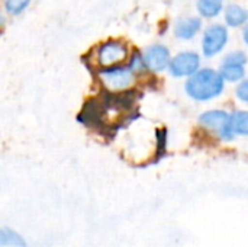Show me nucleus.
Returning <instances> with one entry per match:
<instances>
[{"mask_svg": "<svg viewBox=\"0 0 248 247\" xmlns=\"http://www.w3.org/2000/svg\"><path fill=\"white\" fill-rule=\"evenodd\" d=\"M225 90V82L218 70L199 68L185 83L186 95L196 102H211L219 98Z\"/></svg>", "mask_w": 248, "mask_h": 247, "instance_id": "1", "label": "nucleus"}, {"mask_svg": "<svg viewBox=\"0 0 248 247\" xmlns=\"http://www.w3.org/2000/svg\"><path fill=\"white\" fill-rule=\"evenodd\" d=\"M97 80L109 95H125L135 87L137 74L128 66H116L99 70Z\"/></svg>", "mask_w": 248, "mask_h": 247, "instance_id": "2", "label": "nucleus"}, {"mask_svg": "<svg viewBox=\"0 0 248 247\" xmlns=\"http://www.w3.org/2000/svg\"><path fill=\"white\" fill-rule=\"evenodd\" d=\"M199 127L219 143H231L235 140L230 127V112L225 109H208L198 116Z\"/></svg>", "mask_w": 248, "mask_h": 247, "instance_id": "3", "label": "nucleus"}, {"mask_svg": "<svg viewBox=\"0 0 248 247\" xmlns=\"http://www.w3.org/2000/svg\"><path fill=\"white\" fill-rule=\"evenodd\" d=\"M129 58V49L125 42L110 39L100 44L94 49V63L97 67L110 68L116 66H124V63Z\"/></svg>", "mask_w": 248, "mask_h": 247, "instance_id": "4", "label": "nucleus"}, {"mask_svg": "<svg viewBox=\"0 0 248 247\" xmlns=\"http://www.w3.org/2000/svg\"><path fill=\"white\" fill-rule=\"evenodd\" d=\"M248 58L246 52L243 51H234L230 52L219 68V74L227 83H240L246 79V64Z\"/></svg>", "mask_w": 248, "mask_h": 247, "instance_id": "5", "label": "nucleus"}, {"mask_svg": "<svg viewBox=\"0 0 248 247\" xmlns=\"http://www.w3.org/2000/svg\"><path fill=\"white\" fill-rule=\"evenodd\" d=\"M201 68V57L193 51H183L170 60L169 71L173 77H190Z\"/></svg>", "mask_w": 248, "mask_h": 247, "instance_id": "6", "label": "nucleus"}, {"mask_svg": "<svg viewBox=\"0 0 248 247\" xmlns=\"http://www.w3.org/2000/svg\"><path fill=\"white\" fill-rule=\"evenodd\" d=\"M228 42V31L222 25H211L202 39V51L205 57H214L219 54Z\"/></svg>", "mask_w": 248, "mask_h": 247, "instance_id": "7", "label": "nucleus"}, {"mask_svg": "<svg viewBox=\"0 0 248 247\" xmlns=\"http://www.w3.org/2000/svg\"><path fill=\"white\" fill-rule=\"evenodd\" d=\"M142 57H144L147 70H150L153 73H160V71L169 68V64L171 60L169 48L161 44H154V45L148 47L145 49V52L142 54Z\"/></svg>", "mask_w": 248, "mask_h": 247, "instance_id": "8", "label": "nucleus"}, {"mask_svg": "<svg viewBox=\"0 0 248 247\" xmlns=\"http://www.w3.org/2000/svg\"><path fill=\"white\" fill-rule=\"evenodd\" d=\"M202 22L199 17L180 19L174 26V35L180 39H192L201 31Z\"/></svg>", "mask_w": 248, "mask_h": 247, "instance_id": "9", "label": "nucleus"}, {"mask_svg": "<svg viewBox=\"0 0 248 247\" xmlns=\"http://www.w3.org/2000/svg\"><path fill=\"white\" fill-rule=\"evenodd\" d=\"M230 127L234 137H248V111L235 109L230 112Z\"/></svg>", "mask_w": 248, "mask_h": 247, "instance_id": "10", "label": "nucleus"}, {"mask_svg": "<svg viewBox=\"0 0 248 247\" xmlns=\"http://www.w3.org/2000/svg\"><path fill=\"white\" fill-rule=\"evenodd\" d=\"M225 20L230 26L232 28H238L241 25H244L248 20V12L241 7V6H237V4H231L227 7V12H225Z\"/></svg>", "mask_w": 248, "mask_h": 247, "instance_id": "11", "label": "nucleus"}, {"mask_svg": "<svg viewBox=\"0 0 248 247\" xmlns=\"http://www.w3.org/2000/svg\"><path fill=\"white\" fill-rule=\"evenodd\" d=\"M198 10L203 17H215L222 10L221 0H198Z\"/></svg>", "mask_w": 248, "mask_h": 247, "instance_id": "12", "label": "nucleus"}, {"mask_svg": "<svg viewBox=\"0 0 248 247\" xmlns=\"http://www.w3.org/2000/svg\"><path fill=\"white\" fill-rule=\"evenodd\" d=\"M0 247H26V242L9 229H0Z\"/></svg>", "mask_w": 248, "mask_h": 247, "instance_id": "13", "label": "nucleus"}, {"mask_svg": "<svg viewBox=\"0 0 248 247\" xmlns=\"http://www.w3.org/2000/svg\"><path fill=\"white\" fill-rule=\"evenodd\" d=\"M135 74H140V73H144L147 70L145 67V61H144V57L142 54L140 52H134L129 58V66H128Z\"/></svg>", "mask_w": 248, "mask_h": 247, "instance_id": "14", "label": "nucleus"}, {"mask_svg": "<svg viewBox=\"0 0 248 247\" xmlns=\"http://www.w3.org/2000/svg\"><path fill=\"white\" fill-rule=\"evenodd\" d=\"M31 0H4V7L9 13L12 15H19Z\"/></svg>", "mask_w": 248, "mask_h": 247, "instance_id": "15", "label": "nucleus"}, {"mask_svg": "<svg viewBox=\"0 0 248 247\" xmlns=\"http://www.w3.org/2000/svg\"><path fill=\"white\" fill-rule=\"evenodd\" d=\"M235 96L240 102L248 105V77L238 83V86L235 89Z\"/></svg>", "mask_w": 248, "mask_h": 247, "instance_id": "16", "label": "nucleus"}, {"mask_svg": "<svg viewBox=\"0 0 248 247\" xmlns=\"http://www.w3.org/2000/svg\"><path fill=\"white\" fill-rule=\"evenodd\" d=\"M243 36H244V41H246V44L248 45V25L246 26V29H244V33H243Z\"/></svg>", "mask_w": 248, "mask_h": 247, "instance_id": "17", "label": "nucleus"}, {"mask_svg": "<svg viewBox=\"0 0 248 247\" xmlns=\"http://www.w3.org/2000/svg\"><path fill=\"white\" fill-rule=\"evenodd\" d=\"M4 23V17H3V15H0V25H3Z\"/></svg>", "mask_w": 248, "mask_h": 247, "instance_id": "18", "label": "nucleus"}]
</instances>
